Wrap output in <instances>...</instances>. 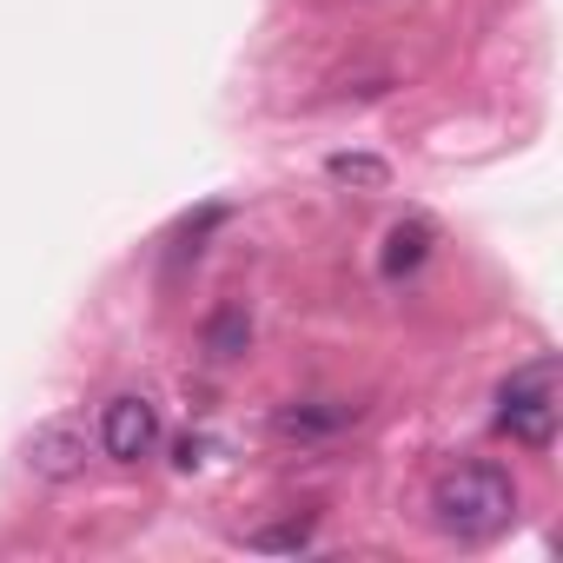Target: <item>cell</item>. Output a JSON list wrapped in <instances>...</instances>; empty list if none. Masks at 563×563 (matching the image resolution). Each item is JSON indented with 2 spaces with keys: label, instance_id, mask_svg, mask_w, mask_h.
Listing matches in <instances>:
<instances>
[{
  "label": "cell",
  "instance_id": "obj_1",
  "mask_svg": "<svg viewBox=\"0 0 563 563\" xmlns=\"http://www.w3.org/2000/svg\"><path fill=\"white\" fill-rule=\"evenodd\" d=\"M517 517V477L504 464H451L431 484V523L457 543H490Z\"/></svg>",
  "mask_w": 563,
  "mask_h": 563
},
{
  "label": "cell",
  "instance_id": "obj_2",
  "mask_svg": "<svg viewBox=\"0 0 563 563\" xmlns=\"http://www.w3.org/2000/svg\"><path fill=\"white\" fill-rule=\"evenodd\" d=\"M556 418H563V391H556V358H530L504 378L497 391V431H510L523 451H550L556 444Z\"/></svg>",
  "mask_w": 563,
  "mask_h": 563
},
{
  "label": "cell",
  "instance_id": "obj_3",
  "mask_svg": "<svg viewBox=\"0 0 563 563\" xmlns=\"http://www.w3.org/2000/svg\"><path fill=\"white\" fill-rule=\"evenodd\" d=\"M153 444H159V405L140 398V391L107 398V411H100V451L113 464H140V457H153Z\"/></svg>",
  "mask_w": 563,
  "mask_h": 563
},
{
  "label": "cell",
  "instance_id": "obj_4",
  "mask_svg": "<svg viewBox=\"0 0 563 563\" xmlns=\"http://www.w3.org/2000/svg\"><path fill=\"white\" fill-rule=\"evenodd\" d=\"M21 464H27V477H41V484H74V477L87 471V431H80L74 418H47V424L27 431Z\"/></svg>",
  "mask_w": 563,
  "mask_h": 563
},
{
  "label": "cell",
  "instance_id": "obj_5",
  "mask_svg": "<svg viewBox=\"0 0 563 563\" xmlns=\"http://www.w3.org/2000/svg\"><path fill=\"white\" fill-rule=\"evenodd\" d=\"M352 418H358V405L306 398V405H278V411H272V431H278V438H299V444H319V438H339Z\"/></svg>",
  "mask_w": 563,
  "mask_h": 563
},
{
  "label": "cell",
  "instance_id": "obj_6",
  "mask_svg": "<svg viewBox=\"0 0 563 563\" xmlns=\"http://www.w3.org/2000/svg\"><path fill=\"white\" fill-rule=\"evenodd\" d=\"M424 252H431V225L424 219H398L385 232V278H405L411 265H424Z\"/></svg>",
  "mask_w": 563,
  "mask_h": 563
},
{
  "label": "cell",
  "instance_id": "obj_7",
  "mask_svg": "<svg viewBox=\"0 0 563 563\" xmlns=\"http://www.w3.org/2000/svg\"><path fill=\"white\" fill-rule=\"evenodd\" d=\"M325 179L332 186H352V192H385L391 186V166L372 159V153H332L325 159Z\"/></svg>",
  "mask_w": 563,
  "mask_h": 563
},
{
  "label": "cell",
  "instance_id": "obj_8",
  "mask_svg": "<svg viewBox=\"0 0 563 563\" xmlns=\"http://www.w3.org/2000/svg\"><path fill=\"white\" fill-rule=\"evenodd\" d=\"M245 345H252V319H245L239 306H225V312L206 325V352H212V358H239Z\"/></svg>",
  "mask_w": 563,
  "mask_h": 563
},
{
  "label": "cell",
  "instance_id": "obj_9",
  "mask_svg": "<svg viewBox=\"0 0 563 563\" xmlns=\"http://www.w3.org/2000/svg\"><path fill=\"white\" fill-rule=\"evenodd\" d=\"M312 543V523H265L252 530V550H306Z\"/></svg>",
  "mask_w": 563,
  "mask_h": 563
},
{
  "label": "cell",
  "instance_id": "obj_10",
  "mask_svg": "<svg viewBox=\"0 0 563 563\" xmlns=\"http://www.w3.org/2000/svg\"><path fill=\"white\" fill-rule=\"evenodd\" d=\"M173 451H179V457H173V464H179V471H192V464H206V444H199V438H179V444H173Z\"/></svg>",
  "mask_w": 563,
  "mask_h": 563
}]
</instances>
